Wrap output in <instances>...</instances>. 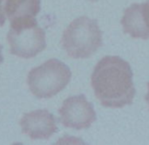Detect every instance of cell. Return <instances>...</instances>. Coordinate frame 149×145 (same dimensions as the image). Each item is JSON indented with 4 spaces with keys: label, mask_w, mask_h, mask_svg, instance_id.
<instances>
[{
    "label": "cell",
    "mask_w": 149,
    "mask_h": 145,
    "mask_svg": "<svg viewBox=\"0 0 149 145\" xmlns=\"http://www.w3.org/2000/svg\"><path fill=\"white\" fill-rule=\"evenodd\" d=\"M96 98L107 108H122L134 102L136 93L129 64L119 57H104L91 77Z\"/></svg>",
    "instance_id": "cell-1"
},
{
    "label": "cell",
    "mask_w": 149,
    "mask_h": 145,
    "mask_svg": "<svg viewBox=\"0 0 149 145\" xmlns=\"http://www.w3.org/2000/svg\"><path fill=\"white\" fill-rule=\"evenodd\" d=\"M62 47L72 58H88L102 45V32L98 22L86 16L74 19L65 30Z\"/></svg>",
    "instance_id": "cell-2"
},
{
    "label": "cell",
    "mask_w": 149,
    "mask_h": 145,
    "mask_svg": "<svg viewBox=\"0 0 149 145\" xmlns=\"http://www.w3.org/2000/svg\"><path fill=\"white\" fill-rule=\"evenodd\" d=\"M72 72L61 61L52 58L32 69L27 78L31 93L38 98H50L63 90L69 84Z\"/></svg>",
    "instance_id": "cell-3"
},
{
    "label": "cell",
    "mask_w": 149,
    "mask_h": 145,
    "mask_svg": "<svg viewBox=\"0 0 149 145\" xmlns=\"http://www.w3.org/2000/svg\"><path fill=\"white\" fill-rule=\"evenodd\" d=\"M7 35L10 51L22 58H31L46 47L45 33L35 17H24L10 22Z\"/></svg>",
    "instance_id": "cell-4"
},
{
    "label": "cell",
    "mask_w": 149,
    "mask_h": 145,
    "mask_svg": "<svg viewBox=\"0 0 149 145\" xmlns=\"http://www.w3.org/2000/svg\"><path fill=\"white\" fill-rule=\"evenodd\" d=\"M61 124L74 130L88 129L96 120V113L91 103L84 95L65 99L59 109Z\"/></svg>",
    "instance_id": "cell-5"
},
{
    "label": "cell",
    "mask_w": 149,
    "mask_h": 145,
    "mask_svg": "<svg viewBox=\"0 0 149 145\" xmlns=\"http://www.w3.org/2000/svg\"><path fill=\"white\" fill-rule=\"evenodd\" d=\"M19 124L22 132L31 139H48L58 130L55 117L47 110L25 113Z\"/></svg>",
    "instance_id": "cell-6"
},
{
    "label": "cell",
    "mask_w": 149,
    "mask_h": 145,
    "mask_svg": "<svg viewBox=\"0 0 149 145\" xmlns=\"http://www.w3.org/2000/svg\"><path fill=\"white\" fill-rule=\"evenodd\" d=\"M40 11V0H0V26L24 17H35Z\"/></svg>",
    "instance_id": "cell-7"
},
{
    "label": "cell",
    "mask_w": 149,
    "mask_h": 145,
    "mask_svg": "<svg viewBox=\"0 0 149 145\" xmlns=\"http://www.w3.org/2000/svg\"><path fill=\"white\" fill-rule=\"evenodd\" d=\"M124 32L134 38H149V30L143 19L141 3H133L124 11L121 18Z\"/></svg>",
    "instance_id": "cell-8"
},
{
    "label": "cell",
    "mask_w": 149,
    "mask_h": 145,
    "mask_svg": "<svg viewBox=\"0 0 149 145\" xmlns=\"http://www.w3.org/2000/svg\"><path fill=\"white\" fill-rule=\"evenodd\" d=\"M148 93H147V95H146V97H145V99H146L147 103L148 104L149 106V83H148Z\"/></svg>",
    "instance_id": "cell-9"
},
{
    "label": "cell",
    "mask_w": 149,
    "mask_h": 145,
    "mask_svg": "<svg viewBox=\"0 0 149 145\" xmlns=\"http://www.w3.org/2000/svg\"><path fill=\"white\" fill-rule=\"evenodd\" d=\"M3 55H2V46L0 45V64L3 62Z\"/></svg>",
    "instance_id": "cell-10"
},
{
    "label": "cell",
    "mask_w": 149,
    "mask_h": 145,
    "mask_svg": "<svg viewBox=\"0 0 149 145\" xmlns=\"http://www.w3.org/2000/svg\"><path fill=\"white\" fill-rule=\"evenodd\" d=\"M88 1H91V2H97V1H100V0H88Z\"/></svg>",
    "instance_id": "cell-11"
},
{
    "label": "cell",
    "mask_w": 149,
    "mask_h": 145,
    "mask_svg": "<svg viewBox=\"0 0 149 145\" xmlns=\"http://www.w3.org/2000/svg\"><path fill=\"white\" fill-rule=\"evenodd\" d=\"M147 2H148V3H149V0H147Z\"/></svg>",
    "instance_id": "cell-12"
}]
</instances>
